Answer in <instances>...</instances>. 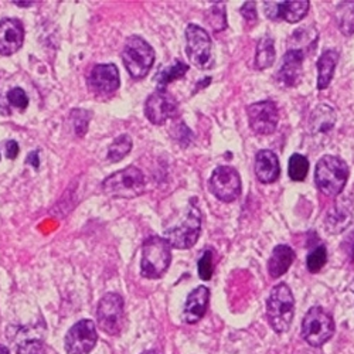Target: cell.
Instances as JSON below:
<instances>
[{
	"instance_id": "7",
	"label": "cell",
	"mask_w": 354,
	"mask_h": 354,
	"mask_svg": "<svg viewBox=\"0 0 354 354\" xmlns=\"http://www.w3.org/2000/svg\"><path fill=\"white\" fill-rule=\"evenodd\" d=\"M335 335V320L320 306L308 310L302 322V337L312 347H320Z\"/></svg>"
},
{
	"instance_id": "8",
	"label": "cell",
	"mask_w": 354,
	"mask_h": 354,
	"mask_svg": "<svg viewBox=\"0 0 354 354\" xmlns=\"http://www.w3.org/2000/svg\"><path fill=\"white\" fill-rule=\"evenodd\" d=\"M124 298L118 293H106L97 308V320L101 330L109 336L121 335L125 326Z\"/></svg>"
},
{
	"instance_id": "6",
	"label": "cell",
	"mask_w": 354,
	"mask_h": 354,
	"mask_svg": "<svg viewBox=\"0 0 354 354\" xmlns=\"http://www.w3.org/2000/svg\"><path fill=\"white\" fill-rule=\"evenodd\" d=\"M122 62L133 78L142 80L149 74L155 63V50L142 37L131 36L122 50Z\"/></svg>"
},
{
	"instance_id": "38",
	"label": "cell",
	"mask_w": 354,
	"mask_h": 354,
	"mask_svg": "<svg viewBox=\"0 0 354 354\" xmlns=\"http://www.w3.org/2000/svg\"><path fill=\"white\" fill-rule=\"evenodd\" d=\"M344 250L347 252L350 262L354 265V232H353V235H350V239L344 243Z\"/></svg>"
},
{
	"instance_id": "18",
	"label": "cell",
	"mask_w": 354,
	"mask_h": 354,
	"mask_svg": "<svg viewBox=\"0 0 354 354\" xmlns=\"http://www.w3.org/2000/svg\"><path fill=\"white\" fill-rule=\"evenodd\" d=\"M209 301L210 290L207 286H198L193 292H190L183 309V320L189 324L200 322L205 312H207Z\"/></svg>"
},
{
	"instance_id": "34",
	"label": "cell",
	"mask_w": 354,
	"mask_h": 354,
	"mask_svg": "<svg viewBox=\"0 0 354 354\" xmlns=\"http://www.w3.org/2000/svg\"><path fill=\"white\" fill-rule=\"evenodd\" d=\"M192 131L185 125V122H179L174 129H173V138L176 140H179V143L183 146V147H187L190 145V142L193 140V136H192Z\"/></svg>"
},
{
	"instance_id": "26",
	"label": "cell",
	"mask_w": 354,
	"mask_h": 354,
	"mask_svg": "<svg viewBox=\"0 0 354 354\" xmlns=\"http://www.w3.org/2000/svg\"><path fill=\"white\" fill-rule=\"evenodd\" d=\"M187 71H189L187 64H185L183 62L176 60L171 66L162 67V70L155 75V81L160 86V90H166L167 84H170L176 80L183 78Z\"/></svg>"
},
{
	"instance_id": "33",
	"label": "cell",
	"mask_w": 354,
	"mask_h": 354,
	"mask_svg": "<svg viewBox=\"0 0 354 354\" xmlns=\"http://www.w3.org/2000/svg\"><path fill=\"white\" fill-rule=\"evenodd\" d=\"M8 101L13 108H17V109H26L28 105V97H27L26 91L23 90V88H19V86H16V88H13V90L9 91Z\"/></svg>"
},
{
	"instance_id": "42",
	"label": "cell",
	"mask_w": 354,
	"mask_h": 354,
	"mask_svg": "<svg viewBox=\"0 0 354 354\" xmlns=\"http://www.w3.org/2000/svg\"><path fill=\"white\" fill-rule=\"evenodd\" d=\"M142 354H156L153 350H149V351H143Z\"/></svg>"
},
{
	"instance_id": "2",
	"label": "cell",
	"mask_w": 354,
	"mask_h": 354,
	"mask_svg": "<svg viewBox=\"0 0 354 354\" xmlns=\"http://www.w3.org/2000/svg\"><path fill=\"white\" fill-rule=\"evenodd\" d=\"M200 232L201 212L197 205V198H190L183 220L179 224L165 230L163 239L173 248L189 250L198 241Z\"/></svg>"
},
{
	"instance_id": "37",
	"label": "cell",
	"mask_w": 354,
	"mask_h": 354,
	"mask_svg": "<svg viewBox=\"0 0 354 354\" xmlns=\"http://www.w3.org/2000/svg\"><path fill=\"white\" fill-rule=\"evenodd\" d=\"M19 145H17V142L16 140H8L6 143H5V152H6V156L9 158V159H16L17 156H19Z\"/></svg>"
},
{
	"instance_id": "23",
	"label": "cell",
	"mask_w": 354,
	"mask_h": 354,
	"mask_svg": "<svg viewBox=\"0 0 354 354\" xmlns=\"http://www.w3.org/2000/svg\"><path fill=\"white\" fill-rule=\"evenodd\" d=\"M351 221H353V214H351L350 209L347 207V205L340 204L337 201L333 212L328 214L326 230L332 234H339V232H343Z\"/></svg>"
},
{
	"instance_id": "17",
	"label": "cell",
	"mask_w": 354,
	"mask_h": 354,
	"mask_svg": "<svg viewBox=\"0 0 354 354\" xmlns=\"http://www.w3.org/2000/svg\"><path fill=\"white\" fill-rule=\"evenodd\" d=\"M24 41V28L17 19L0 20V55L17 53Z\"/></svg>"
},
{
	"instance_id": "22",
	"label": "cell",
	"mask_w": 354,
	"mask_h": 354,
	"mask_svg": "<svg viewBox=\"0 0 354 354\" xmlns=\"http://www.w3.org/2000/svg\"><path fill=\"white\" fill-rule=\"evenodd\" d=\"M295 251L289 245H277L268 261V272L272 278H279L288 272L295 261Z\"/></svg>"
},
{
	"instance_id": "9",
	"label": "cell",
	"mask_w": 354,
	"mask_h": 354,
	"mask_svg": "<svg viewBox=\"0 0 354 354\" xmlns=\"http://www.w3.org/2000/svg\"><path fill=\"white\" fill-rule=\"evenodd\" d=\"M186 53L193 66L198 70H210L214 66L213 43L209 33L197 24H189L186 28Z\"/></svg>"
},
{
	"instance_id": "5",
	"label": "cell",
	"mask_w": 354,
	"mask_h": 354,
	"mask_svg": "<svg viewBox=\"0 0 354 354\" xmlns=\"http://www.w3.org/2000/svg\"><path fill=\"white\" fill-rule=\"evenodd\" d=\"M145 189V174L135 166H128L108 176L102 183L104 193L113 198H135L143 194Z\"/></svg>"
},
{
	"instance_id": "10",
	"label": "cell",
	"mask_w": 354,
	"mask_h": 354,
	"mask_svg": "<svg viewBox=\"0 0 354 354\" xmlns=\"http://www.w3.org/2000/svg\"><path fill=\"white\" fill-rule=\"evenodd\" d=\"M209 186L218 200L231 203L241 194V177L231 166H218L210 177Z\"/></svg>"
},
{
	"instance_id": "25",
	"label": "cell",
	"mask_w": 354,
	"mask_h": 354,
	"mask_svg": "<svg viewBox=\"0 0 354 354\" xmlns=\"http://www.w3.org/2000/svg\"><path fill=\"white\" fill-rule=\"evenodd\" d=\"M275 62V46L270 36H263L257 46L255 67L257 70H267Z\"/></svg>"
},
{
	"instance_id": "21",
	"label": "cell",
	"mask_w": 354,
	"mask_h": 354,
	"mask_svg": "<svg viewBox=\"0 0 354 354\" xmlns=\"http://www.w3.org/2000/svg\"><path fill=\"white\" fill-rule=\"evenodd\" d=\"M339 63V53L336 50H326L317 60V90L323 91L330 85L335 70Z\"/></svg>"
},
{
	"instance_id": "1",
	"label": "cell",
	"mask_w": 354,
	"mask_h": 354,
	"mask_svg": "<svg viewBox=\"0 0 354 354\" xmlns=\"http://www.w3.org/2000/svg\"><path fill=\"white\" fill-rule=\"evenodd\" d=\"M348 166L337 156H323L315 170V182L317 189L328 197H337L348 179Z\"/></svg>"
},
{
	"instance_id": "29",
	"label": "cell",
	"mask_w": 354,
	"mask_h": 354,
	"mask_svg": "<svg viewBox=\"0 0 354 354\" xmlns=\"http://www.w3.org/2000/svg\"><path fill=\"white\" fill-rule=\"evenodd\" d=\"M205 19L207 23L213 28V32L218 33L223 32L227 27V15H225V5L223 2L213 3L212 8L205 13Z\"/></svg>"
},
{
	"instance_id": "16",
	"label": "cell",
	"mask_w": 354,
	"mask_h": 354,
	"mask_svg": "<svg viewBox=\"0 0 354 354\" xmlns=\"http://www.w3.org/2000/svg\"><path fill=\"white\" fill-rule=\"evenodd\" d=\"M265 15L272 21L285 20L288 23H298L301 21L309 10L308 0H301V2H265L263 3Z\"/></svg>"
},
{
	"instance_id": "27",
	"label": "cell",
	"mask_w": 354,
	"mask_h": 354,
	"mask_svg": "<svg viewBox=\"0 0 354 354\" xmlns=\"http://www.w3.org/2000/svg\"><path fill=\"white\" fill-rule=\"evenodd\" d=\"M132 138L129 135L118 136L109 146L108 149V160L111 163L121 162L131 151H132Z\"/></svg>"
},
{
	"instance_id": "14",
	"label": "cell",
	"mask_w": 354,
	"mask_h": 354,
	"mask_svg": "<svg viewBox=\"0 0 354 354\" xmlns=\"http://www.w3.org/2000/svg\"><path fill=\"white\" fill-rule=\"evenodd\" d=\"M120 85V71H118L115 64H98L93 68L90 77H88L90 90L101 98H106L115 94Z\"/></svg>"
},
{
	"instance_id": "20",
	"label": "cell",
	"mask_w": 354,
	"mask_h": 354,
	"mask_svg": "<svg viewBox=\"0 0 354 354\" xmlns=\"http://www.w3.org/2000/svg\"><path fill=\"white\" fill-rule=\"evenodd\" d=\"M337 113L329 105H317L309 118V131L313 136L329 133L336 124Z\"/></svg>"
},
{
	"instance_id": "28",
	"label": "cell",
	"mask_w": 354,
	"mask_h": 354,
	"mask_svg": "<svg viewBox=\"0 0 354 354\" xmlns=\"http://www.w3.org/2000/svg\"><path fill=\"white\" fill-rule=\"evenodd\" d=\"M309 171V162L301 153H293L289 159L288 174L293 182H304Z\"/></svg>"
},
{
	"instance_id": "15",
	"label": "cell",
	"mask_w": 354,
	"mask_h": 354,
	"mask_svg": "<svg viewBox=\"0 0 354 354\" xmlns=\"http://www.w3.org/2000/svg\"><path fill=\"white\" fill-rule=\"evenodd\" d=\"M305 53L301 48H289L282 57L281 67L277 73V81L286 88L297 86L304 75Z\"/></svg>"
},
{
	"instance_id": "19",
	"label": "cell",
	"mask_w": 354,
	"mask_h": 354,
	"mask_svg": "<svg viewBox=\"0 0 354 354\" xmlns=\"http://www.w3.org/2000/svg\"><path fill=\"white\" fill-rule=\"evenodd\" d=\"M255 174L261 183H274L281 174L279 159L272 151H259L255 156Z\"/></svg>"
},
{
	"instance_id": "3",
	"label": "cell",
	"mask_w": 354,
	"mask_h": 354,
	"mask_svg": "<svg viewBox=\"0 0 354 354\" xmlns=\"http://www.w3.org/2000/svg\"><path fill=\"white\" fill-rule=\"evenodd\" d=\"M171 247L163 237L152 235L143 243L140 274L147 279L162 278L170 267Z\"/></svg>"
},
{
	"instance_id": "30",
	"label": "cell",
	"mask_w": 354,
	"mask_h": 354,
	"mask_svg": "<svg viewBox=\"0 0 354 354\" xmlns=\"http://www.w3.org/2000/svg\"><path fill=\"white\" fill-rule=\"evenodd\" d=\"M326 262H328V250L324 245H319L308 255L306 267L309 272L316 274L324 267V265H326Z\"/></svg>"
},
{
	"instance_id": "13",
	"label": "cell",
	"mask_w": 354,
	"mask_h": 354,
	"mask_svg": "<svg viewBox=\"0 0 354 354\" xmlns=\"http://www.w3.org/2000/svg\"><path fill=\"white\" fill-rule=\"evenodd\" d=\"M145 115L153 125H163L179 115V104L166 90H158L146 100Z\"/></svg>"
},
{
	"instance_id": "43",
	"label": "cell",
	"mask_w": 354,
	"mask_h": 354,
	"mask_svg": "<svg viewBox=\"0 0 354 354\" xmlns=\"http://www.w3.org/2000/svg\"><path fill=\"white\" fill-rule=\"evenodd\" d=\"M350 290L354 292V279H353V282H351V285H350Z\"/></svg>"
},
{
	"instance_id": "39",
	"label": "cell",
	"mask_w": 354,
	"mask_h": 354,
	"mask_svg": "<svg viewBox=\"0 0 354 354\" xmlns=\"http://www.w3.org/2000/svg\"><path fill=\"white\" fill-rule=\"evenodd\" d=\"M27 163L32 165L35 169H39L40 167V160H39V152H32L30 155L27 156Z\"/></svg>"
},
{
	"instance_id": "35",
	"label": "cell",
	"mask_w": 354,
	"mask_h": 354,
	"mask_svg": "<svg viewBox=\"0 0 354 354\" xmlns=\"http://www.w3.org/2000/svg\"><path fill=\"white\" fill-rule=\"evenodd\" d=\"M17 354H46V348L40 340H24L19 346Z\"/></svg>"
},
{
	"instance_id": "12",
	"label": "cell",
	"mask_w": 354,
	"mask_h": 354,
	"mask_svg": "<svg viewBox=\"0 0 354 354\" xmlns=\"http://www.w3.org/2000/svg\"><path fill=\"white\" fill-rule=\"evenodd\" d=\"M247 115L251 129L258 135H271L278 128L279 112L275 102L270 100L251 104L247 108Z\"/></svg>"
},
{
	"instance_id": "4",
	"label": "cell",
	"mask_w": 354,
	"mask_h": 354,
	"mask_svg": "<svg viewBox=\"0 0 354 354\" xmlns=\"http://www.w3.org/2000/svg\"><path fill=\"white\" fill-rule=\"evenodd\" d=\"M267 316L277 333L289 330L295 316V298L288 285L279 283L271 290L267 301Z\"/></svg>"
},
{
	"instance_id": "40",
	"label": "cell",
	"mask_w": 354,
	"mask_h": 354,
	"mask_svg": "<svg viewBox=\"0 0 354 354\" xmlns=\"http://www.w3.org/2000/svg\"><path fill=\"white\" fill-rule=\"evenodd\" d=\"M15 5H16V6H19V8H30V6H33V2H23V3L16 2Z\"/></svg>"
},
{
	"instance_id": "41",
	"label": "cell",
	"mask_w": 354,
	"mask_h": 354,
	"mask_svg": "<svg viewBox=\"0 0 354 354\" xmlns=\"http://www.w3.org/2000/svg\"><path fill=\"white\" fill-rule=\"evenodd\" d=\"M0 354H10L5 346H0Z\"/></svg>"
},
{
	"instance_id": "24",
	"label": "cell",
	"mask_w": 354,
	"mask_h": 354,
	"mask_svg": "<svg viewBox=\"0 0 354 354\" xmlns=\"http://www.w3.org/2000/svg\"><path fill=\"white\" fill-rule=\"evenodd\" d=\"M335 21L344 36L354 35V0L337 5L335 10Z\"/></svg>"
},
{
	"instance_id": "31",
	"label": "cell",
	"mask_w": 354,
	"mask_h": 354,
	"mask_svg": "<svg viewBox=\"0 0 354 354\" xmlns=\"http://www.w3.org/2000/svg\"><path fill=\"white\" fill-rule=\"evenodd\" d=\"M198 275L203 281H210L214 272V257L212 250H205L198 259Z\"/></svg>"
},
{
	"instance_id": "32",
	"label": "cell",
	"mask_w": 354,
	"mask_h": 354,
	"mask_svg": "<svg viewBox=\"0 0 354 354\" xmlns=\"http://www.w3.org/2000/svg\"><path fill=\"white\" fill-rule=\"evenodd\" d=\"M90 118H91V115L84 109H74L71 112L70 120H71V124L74 127V131H75L77 136L81 138L86 133L88 124H90Z\"/></svg>"
},
{
	"instance_id": "11",
	"label": "cell",
	"mask_w": 354,
	"mask_h": 354,
	"mask_svg": "<svg viewBox=\"0 0 354 354\" xmlns=\"http://www.w3.org/2000/svg\"><path fill=\"white\" fill-rule=\"evenodd\" d=\"M98 342L95 323L90 319L77 322L66 336L67 354H90Z\"/></svg>"
},
{
	"instance_id": "36",
	"label": "cell",
	"mask_w": 354,
	"mask_h": 354,
	"mask_svg": "<svg viewBox=\"0 0 354 354\" xmlns=\"http://www.w3.org/2000/svg\"><path fill=\"white\" fill-rule=\"evenodd\" d=\"M240 12H241V15L244 16V19H245L247 21L254 23V21L258 20L257 3H255V2H245V3L243 5V8L240 9Z\"/></svg>"
}]
</instances>
